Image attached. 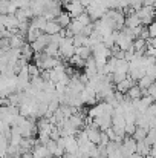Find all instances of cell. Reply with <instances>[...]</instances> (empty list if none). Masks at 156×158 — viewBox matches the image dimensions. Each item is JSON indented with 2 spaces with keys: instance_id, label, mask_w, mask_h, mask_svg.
I'll use <instances>...</instances> for the list:
<instances>
[{
  "instance_id": "1",
  "label": "cell",
  "mask_w": 156,
  "mask_h": 158,
  "mask_svg": "<svg viewBox=\"0 0 156 158\" xmlns=\"http://www.w3.org/2000/svg\"><path fill=\"white\" fill-rule=\"evenodd\" d=\"M58 52H60V58H63V60H69L70 57L75 55V46H74L72 37L61 39V42L58 45Z\"/></svg>"
},
{
  "instance_id": "2",
  "label": "cell",
  "mask_w": 156,
  "mask_h": 158,
  "mask_svg": "<svg viewBox=\"0 0 156 158\" xmlns=\"http://www.w3.org/2000/svg\"><path fill=\"white\" fill-rule=\"evenodd\" d=\"M136 15L139 17L141 25L149 26V25L153 23V19H155V6H142V8L136 12Z\"/></svg>"
},
{
  "instance_id": "3",
  "label": "cell",
  "mask_w": 156,
  "mask_h": 158,
  "mask_svg": "<svg viewBox=\"0 0 156 158\" xmlns=\"http://www.w3.org/2000/svg\"><path fill=\"white\" fill-rule=\"evenodd\" d=\"M80 100H81V103H83V105L95 106V105H97V102H98L95 89H94L92 86L86 85V88H84V89L81 91V94H80Z\"/></svg>"
},
{
  "instance_id": "4",
  "label": "cell",
  "mask_w": 156,
  "mask_h": 158,
  "mask_svg": "<svg viewBox=\"0 0 156 158\" xmlns=\"http://www.w3.org/2000/svg\"><path fill=\"white\" fill-rule=\"evenodd\" d=\"M64 8H66V12L72 19H77L78 15H81L83 12H86V8L83 6L81 2H67V3H64Z\"/></svg>"
},
{
  "instance_id": "5",
  "label": "cell",
  "mask_w": 156,
  "mask_h": 158,
  "mask_svg": "<svg viewBox=\"0 0 156 158\" xmlns=\"http://www.w3.org/2000/svg\"><path fill=\"white\" fill-rule=\"evenodd\" d=\"M116 46L119 51H129V49H133V39L129 37L127 34H124L122 31H119L118 34V39H116Z\"/></svg>"
},
{
  "instance_id": "6",
  "label": "cell",
  "mask_w": 156,
  "mask_h": 158,
  "mask_svg": "<svg viewBox=\"0 0 156 158\" xmlns=\"http://www.w3.org/2000/svg\"><path fill=\"white\" fill-rule=\"evenodd\" d=\"M121 152H122V157L124 158L135 154L136 152V141L132 137H124V140L121 143Z\"/></svg>"
},
{
  "instance_id": "7",
  "label": "cell",
  "mask_w": 156,
  "mask_h": 158,
  "mask_svg": "<svg viewBox=\"0 0 156 158\" xmlns=\"http://www.w3.org/2000/svg\"><path fill=\"white\" fill-rule=\"evenodd\" d=\"M31 45V48H32V51L35 54H40L45 51V48L49 45V35H46L45 32L35 40V42H32V43H29Z\"/></svg>"
},
{
  "instance_id": "8",
  "label": "cell",
  "mask_w": 156,
  "mask_h": 158,
  "mask_svg": "<svg viewBox=\"0 0 156 158\" xmlns=\"http://www.w3.org/2000/svg\"><path fill=\"white\" fill-rule=\"evenodd\" d=\"M84 131H86V134H87L89 141L98 146V144H100V140H101V131H100L97 126H94L92 123H90V126H86Z\"/></svg>"
},
{
  "instance_id": "9",
  "label": "cell",
  "mask_w": 156,
  "mask_h": 158,
  "mask_svg": "<svg viewBox=\"0 0 156 158\" xmlns=\"http://www.w3.org/2000/svg\"><path fill=\"white\" fill-rule=\"evenodd\" d=\"M92 124L97 126L101 132H106L109 127H112V115H101L92 120Z\"/></svg>"
},
{
  "instance_id": "10",
  "label": "cell",
  "mask_w": 156,
  "mask_h": 158,
  "mask_svg": "<svg viewBox=\"0 0 156 158\" xmlns=\"http://www.w3.org/2000/svg\"><path fill=\"white\" fill-rule=\"evenodd\" d=\"M64 138V143H66V146H64V152L67 154V155H75L77 152H78V141H77V138L75 137H63Z\"/></svg>"
},
{
  "instance_id": "11",
  "label": "cell",
  "mask_w": 156,
  "mask_h": 158,
  "mask_svg": "<svg viewBox=\"0 0 156 158\" xmlns=\"http://www.w3.org/2000/svg\"><path fill=\"white\" fill-rule=\"evenodd\" d=\"M32 155H34V158H54L49 154V151L46 149V146L45 144H40V143H37L34 148H32Z\"/></svg>"
},
{
  "instance_id": "12",
  "label": "cell",
  "mask_w": 156,
  "mask_h": 158,
  "mask_svg": "<svg viewBox=\"0 0 156 158\" xmlns=\"http://www.w3.org/2000/svg\"><path fill=\"white\" fill-rule=\"evenodd\" d=\"M8 40H9V48L11 49H22V46L26 43V39L23 35H20L18 32L17 34H12Z\"/></svg>"
},
{
  "instance_id": "13",
  "label": "cell",
  "mask_w": 156,
  "mask_h": 158,
  "mask_svg": "<svg viewBox=\"0 0 156 158\" xmlns=\"http://www.w3.org/2000/svg\"><path fill=\"white\" fill-rule=\"evenodd\" d=\"M132 86H135V80H133L130 75H127L121 83H118V85L115 86V88H116L115 91H116V92H121V94H127V91H129Z\"/></svg>"
},
{
  "instance_id": "14",
  "label": "cell",
  "mask_w": 156,
  "mask_h": 158,
  "mask_svg": "<svg viewBox=\"0 0 156 158\" xmlns=\"http://www.w3.org/2000/svg\"><path fill=\"white\" fill-rule=\"evenodd\" d=\"M138 26H142L141 25V20L139 17L135 14H130V15H126V22H124V28H129V29H133V28H138Z\"/></svg>"
},
{
  "instance_id": "15",
  "label": "cell",
  "mask_w": 156,
  "mask_h": 158,
  "mask_svg": "<svg viewBox=\"0 0 156 158\" xmlns=\"http://www.w3.org/2000/svg\"><path fill=\"white\" fill-rule=\"evenodd\" d=\"M63 28L55 22V20H51V22H48L46 23V28H45V34L46 35H55V34H60V31H61Z\"/></svg>"
},
{
  "instance_id": "16",
  "label": "cell",
  "mask_w": 156,
  "mask_h": 158,
  "mask_svg": "<svg viewBox=\"0 0 156 158\" xmlns=\"http://www.w3.org/2000/svg\"><path fill=\"white\" fill-rule=\"evenodd\" d=\"M55 22H57V23H58V25H60L63 29H66V28L70 25V22H72V17H70V15H69L66 11H61V12H60V15L55 19Z\"/></svg>"
},
{
  "instance_id": "17",
  "label": "cell",
  "mask_w": 156,
  "mask_h": 158,
  "mask_svg": "<svg viewBox=\"0 0 156 158\" xmlns=\"http://www.w3.org/2000/svg\"><path fill=\"white\" fill-rule=\"evenodd\" d=\"M126 97H127L129 100H139V98L142 97V91H141V88H139L138 85H135V86H132V88L127 91Z\"/></svg>"
},
{
  "instance_id": "18",
  "label": "cell",
  "mask_w": 156,
  "mask_h": 158,
  "mask_svg": "<svg viewBox=\"0 0 156 158\" xmlns=\"http://www.w3.org/2000/svg\"><path fill=\"white\" fill-rule=\"evenodd\" d=\"M20 55H22V58H23V60H26L28 63H29V60L32 58L34 51H32V48H31V45H29L28 42L22 46V49H20Z\"/></svg>"
},
{
  "instance_id": "19",
  "label": "cell",
  "mask_w": 156,
  "mask_h": 158,
  "mask_svg": "<svg viewBox=\"0 0 156 158\" xmlns=\"http://www.w3.org/2000/svg\"><path fill=\"white\" fill-rule=\"evenodd\" d=\"M153 83H155V78H153V77H150V75H147V74H146V75H144L141 80H138V86H139L142 91L149 89V88H150Z\"/></svg>"
},
{
  "instance_id": "20",
  "label": "cell",
  "mask_w": 156,
  "mask_h": 158,
  "mask_svg": "<svg viewBox=\"0 0 156 158\" xmlns=\"http://www.w3.org/2000/svg\"><path fill=\"white\" fill-rule=\"evenodd\" d=\"M136 154H139L141 157H147L150 155V146L146 144V141H136Z\"/></svg>"
},
{
  "instance_id": "21",
  "label": "cell",
  "mask_w": 156,
  "mask_h": 158,
  "mask_svg": "<svg viewBox=\"0 0 156 158\" xmlns=\"http://www.w3.org/2000/svg\"><path fill=\"white\" fill-rule=\"evenodd\" d=\"M75 54L86 61L89 57H92V49L87 46H78V48H75Z\"/></svg>"
},
{
  "instance_id": "22",
  "label": "cell",
  "mask_w": 156,
  "mask_h": 158,
  "mask_svg": "<svg viewBox=\"0 0 156 158\" xmlns=\"http://www.w3.org/2000/svg\"><path fill=\"white\" fill-rule=\"evenodd\" d=\"M28 72H29L31 80L35 78V77H40V75H42V71H40V68H38L35 63H29V64H28Z\"/></svg>"
},
{
  "instance_id": "23",
  "label": "cell",
  "mask_w": 156,
  "mask_h": 158,
  "mask_svg": "<svg viewBox=\"0 0 156 158\" xmlns=\"http://www.w3.org/2000/svg\"><path fill=\"white\" fill-rule=\"evenodd\" d=\"M147 132H149V129H142V127H136V131H135V134H133V140L135 141H142V140H146V137H147Z\"/></svg>"
},
{
  "instance_id": "24",
  "label": "cell",
  "mask_w": 156,
  "mask_h": 158,
  "mask_svg": "<svg viewBox=\"0 0 156 158\" xmlns=\"http://www.w3.org/2000/svg\"><path fill=\"white\" fill-rule=\"evenodd\" d=\"M75 20H77L80 25H83V26H89V25H92V19H90V15H89L87 12H83V14L78 15Z\"/></svg>"
},
{
  "instance_id": "25",
  "label": "cell",
  "mask_w": 156,
  "mask_h": 158,
  "mask_svg": "<svg viewBox=\"0 0 156 158\" xmlns=\"http://www.w3.org/2000/svg\"><path fill=\"white\" fill-rule=\"evenodd\" d=\"M144 141H146V144H147V146H150V148L155 144L156 143V129H149L147 137H146V140H144Z\"/></svg>"
},
{
  "instance_id": "26",
  "label": "cell",
  "mask_w": 156,
  "mask_h": 158,
  "mask_svg": "<svg viewBox=\"0 0 156 158\" xmlns=\"http://www.w3.org/2000/svg\"><path fill=\"white\" fill-rule=\"evenodd\" d=\"M69 63H70L74 68H84V63H86V61H84L83 58H80V57L75 54L74 57H70V58H69Z\"/></svg>"
},
{
  "instance_id": "27",
  "label": "cell",
  "mask_w": 156,
  "mask_h": 158,
  "mask_svg": "<svg viewBox=\"0 0 156 158\" xmlns=\"http://www.w3.org/2000/svg\"><path fill=\"white\" fill-rule=\"evenodd\" d=\"M135 131H136L135 123H126V137H133Z\"/></svg>"
},
{
  "instance_id": "28",
  "label": "cell",
  "mask_w": 156,
  "mask_h": 158,
  "mask_svg": "<svg viewBox=\"0 0 156 158\" xmlns=\"http://www.w3.org/2000/svg\"><path fill=\"white\" fill-rule=\"evenodd\" d=\"M144 114H146L149 118H153V117H156V103H155V102H153L152 105L146 109V112H144Z\"/></svg>"
},
{
  "instance_id": "29",
  "label": "cell",
  "mask_w": 156,
  "mask_h": 158,
  "mask_svg": "<svg viewBox=\"0 0 156 158\" xmlns=\"http://www.w3.org/2000/svg\"><path fill=\"white\" fill-rule=\"evenodd\" d=\"M11 2H14L18 9L20 8H29V5H31V0H11Z\"/></svg>"
},
{
  "instance_id": "30",
  "label": "cell",
  "mask_w": 156,
  "mask_h": 158,
  "mask_svg": "<svg viewBox=\"0 0 156 158\" xmlns=\"http://www.w3.org/2000/svg\"><path fill=\"white\" fill-rule=\"evenodd\" d=\"M147 29H149V35H150V39H156V22H153L152 25H149Z\"/></svg>"
},
{
  "instance_id": "31",
  "label": "cell",
  "mask_w": 156,
  "mask_h": 158,
  "mask_svg": "<svg viewBox=\"0 0 156 158\" xmlns=\"http://www.w3.org/2000/svg\"><path fill=\"white\" fill-rule=\"evenodd\" d=\"M147 95H150V97L156 102V81L149 88V89H147Z\"/></svg>"
},
{
  "instance_id": "32",
  "label": "cell",
  "mask_w": 156,
  "mask_h": 158,
  "mask_svg": "<svg viewBox=\"0 0 156 158\" xmlns=\"http://www.w3.org/2000/svg\"><path fill=\"white\" fill-rule=\"evenodd\" d=\"M20 158H34V155H32V152H23Z\"/></svg>"
},
{
  "instance_id": "33",
  "label": "cell",
  "mask_w": 156,
  "mask_h": 158,
  "mask_svg": "<svg viewBox=\"0 0 156 158\" xmlns=\"http://www.w3.org/2000/svg\"><path fill=\"white\" fill-rule=\"evenodd\" d=\"M155 17H156V6H155Z\"/></svg>"
},
{
  "instance_id": "34",
  "label": "cell",
  "mask_w": 156,
  "mask_h": 158,
  "mask_svg": "<svg viewBox=\"0 0 156 158\" xmlns=\"http://www.w3.org/2000/svg\"><path fill=\"white\" fill-rule=\"evenodd\" d=\"M155 158H156V157H155Z\"/></svg>"
}]
</instances>
